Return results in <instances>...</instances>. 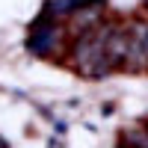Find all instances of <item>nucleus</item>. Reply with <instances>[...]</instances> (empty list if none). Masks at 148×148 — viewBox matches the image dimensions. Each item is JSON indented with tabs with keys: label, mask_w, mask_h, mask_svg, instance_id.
Returning a JSON list of instances; mask_svg holds the SVG:
<instances>
[{
	"label": "nucleus",
	"mask_w": 148,
	"mask_h": 148,
	"mask_svg": "<svg viewBox=\"0 0 148 148\" xmlns=\"http://www.w3.org/2000/svg\"><path fill=\"white\" fill-rule=\"evenodd\" d=\"M71 30H77L80 36L83 33H89L98 21H101V0H92V3H86V6H80V9H74L71 12Z\"/></svg>",
	"instance_id": "obj_3"
},
{
	"label": "nucleus",
	"mask_w": 148,
	"mask_h": 148,
	"mask_svg": "<svg viewBox=\"0 0 148 148\" xmlns=\"http://www.w3.org/2000/svg\"><path fill=\"white\" fill-rule=\"evenodd\" d=\"M145 6H148V3H145Z\"/></svg>",
	"instance_id": "obj_6"
},
{
	"label": "nucleus",
	"mask_w": 148,
	"mask_h": 148,
	"mask_svg": "<svg viewBox=\"0 0 148 148\" xmlns=\"http://www.w3.org/2000/svg\"><path fill=\"white\" fill-rule=\"evenodd\" d=\"M59 27L56 24H47V18H42V21H36V27L30 30V39H27V47L33 53H47L51 47L59 42Z\"/></svg>",
	"instance_id": "obj_1"
},
{
	"label": "nucleus",
	"mask_w": 148,
	"mask_h": 148,
	"mask_svg": "<svg viewBox=\"0 0 148 148\" xmlns=\"http://www.w3.org/2000/svg\"><path fill=\"white\" fill-rule=\"evenodd\" d=\"M86 3H92V0H47V15L53 18H68L74 9H80Z\"/></svg>",
	"instance_id": "obj_4"
},
{
	"label": "nucleus",
	"mask_w": 148,
	"mask_h": 148,
	"mask_svg": "<svg viewBox=\"0 0 148 148\" xmlns=\"http://www.w3.org/2000/svg\"><path fill=\"white\" fill-rule=\"evenodd\" d=\"M125 142L127 148H148V130H127Z\"/></svg>",
	"instance_id": "obj_5"
},
{
	"label": "nucleus",
	"mask_w": 148,
	"mask_h": 148,
	"mask_svg": "<svg viewBox=\"0 0 148 148\" xmlns=\"http://www.w3.org/2000/svg\"><path fill=\"white\" fill-rule=\"evenodd\" d=\"M104 51H107V59H110V65H113V68H116L119 62H125V59H127V51H130L127 30H125V27H110Z\"/></svg>",
	"instance_id": "obj_2"
}]
</instances>
